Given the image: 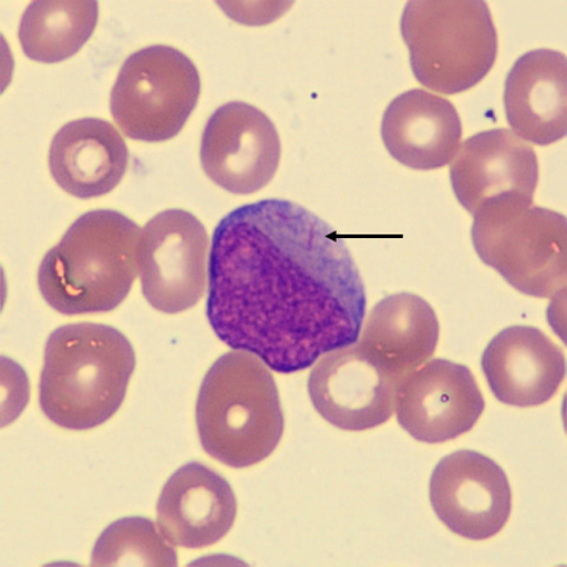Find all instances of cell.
I'll return each mask as SVG.
<instances>
[{
	"mask_svg": "<svg viewBox=\"0 0 567 567\" xmlns=\"http://www.w3.org/2000/svg\"><path fill=\"white\" fill-rule=\"evenodd\" d=\"M486 402L468 368L433 360L401 382L398 420L417 442L441 444L471 432Z\"/></svg>",
	"mask_w": 567,
	"mask_h": 567,
	"instance_id": "cell-12",
	"label": "cell"
},
{
	"mask_svg": "<svg viewBox=\"0 0 567 567\" xmlns=\"http://www.w3.org/2000/svg\"><path fill=\"white\" fill-rule=\"evenodd\" d=\"M141 237L140 226L121 213L82 215L40 265L43 299L65 316L112 312L138 274Z\"/></svg>",
	"mask_w": 567,
	"mask_h": 567,
	"instance_id": "cell-2",
	"label": "cell"
},
{
	"mask_svg": "<svg viewBox=\"0 0 567 567\" xmlns=\"http://www.w3.org/2000/svg\"><path fill=\"white\" fill-rule=\"evenodd\" d=\"M281 144L276 125L261 110L235 102L208 118L200 163L209 179L234 195H251L276 176Z\"/></svg>",
	"mask_w": 567,
	"mask_h": 567,
	"instance_id": "cell-9",
	"label": "cell"
},
{
	"mask_svg": "<svg viewBox=\"0 0 567 567\" xmlns=\"http://www.w3.org/2000/svg\"><path fill=\"white\" fill-rule=\"evenodd\" d=\"M208 235L203 223L183 209H167L144 227L140 245L143 295L167 315L195 307L207 279Z\"/></svg>",
	"mask_w": 567,
	"mask_h": 567,
	"instance_id": "cell-8",
	"label": "cell"
},
{
	"mask_svg": "<svg viewBox=\"0 0 567 567\" xmlns=\"http://www.w3.org/2000/svg\"><path fill=\"white\" fill-rule=\"evenodd\" d=\"M439 332L437 317L427 301L400 292L372 309L359 344L402 382L434 354Z\"/></svg>",
	"mask_w": 567,
	"mask_h": 567,
	"instance_id": "cell-19",
	"label": "cell"
},
{
	"mask_svg": "<svg viewBox=\"0 0 567 567\" xmlns=\"http://www.w3.org/2000/svg\"><path fill=\"white\" fill-rule=\"evenodd\" d=\"M199 94L195 63L169 45H151L124 61L110 96V110L127 138L161 143L181 133Z\"/></svg>",
	"mask_w": 567,
	"mask_h": 567,
	"instance_id": "cell-7",
	"label": "cell"
},
{
	"mask_svg": "<svg viewBox=\"0 0 567 567\" xmlns=\"http://www.w3.org/2000/svg\"><path fill=\"white\" fill-rule=\"evenodd\" d=\"M365 289L342 237L307 208L264 199L213 237L207 318L230 349L290 374L359 341Z\"/></svg>",
	"mask_w": 567,
	"mask_h": 567,
	"instance_id": "cell-1",
	"label": "cell"
},
{
	"mask_svg": "<svg viewBox=\"0 0 567 567\" xmlns=\"http://www.w3.org/2000/svg\"><path fill=\"white\" fill-rule=\"evenodd\" d=\"M435 515L455 535L483 542L508 523L512 491L505 471L473 451H460L439 462L430 480Z\"/></svg>",
	"mask_w": 567,
	"mask_h": 567,
	"instance_id": "cell-11",
	"label": "cell"
},
{
	"mask_svg": "<svg viewBox=\"0 0 567 567\" xmlns=\"http://www.w3.org/2000/svg\"><path fill=\"white\" fill-rule=\"evenodd\" d=\"M95 566H176L177 553L158 526L142 517L118 519L99 537L93 551Z\"/></svg>",
	"mask_w": 567,
	"mask_h": 567,
	"instance_id": "cell-21",
	"label": "cell"
},
{
	"mask_svg": "<svg viewBox=\"0 0 567 567\" xmlns=\"http://www.w3.org/2000/svg\"><path fill=\"white\" fill-rule=\"evenodd\" d=\"M49 164L52 178L69 195L95 198L121 183L130 151L112 124L85 117L62 126L54 135Z\"/></svg>",
	"mask_w": 567,
	"mask_h": 567,
	"instance_id": "cell-18",
	"label": "cell"
},
{
	"mask_svg": "<svg viewBox=\"0 0 567 567\" xmlns=\"http://www.w3.org/2000/svg\"><path fill=\"white\" fill-rule=\"evenodd\" d=\"M401 381L359 343L327 353L308 380L310 400L329 424L364 432L389 422Z\"/></svg>",
	"mask_w": 567,
	"mask_h": 567,
	"instance_id": "cell-10",
	"label": "cell"
},
{
	"mask_svg": "<svg viewBox=\"0 0 567 567\" xmlns=\"http://www.w3.org/2000/svg\"><path fill=\"white\" fill-rule=\"evenodd\" d=\"M451 181L456 199L473 216L503 198L533 200L538 183L535 151L508 130L482 132L455 155Z\"/></svg>",
	"mask_w": 567,
	"mask_h": 567,
	"instance_id": "cell-13",
	"label": "cell"
},
{
	"mask_svg": "<svg viewBox=\"0 0 567 567\" xmlns=\"http://www.w3.org/2000/svg\"><path fill=\"white\" fill-rule=\"evenodd\" d=\"M134 370L133 346L115 328L95 323L60 327L45 343L41 409L61 427L103 425L121 409Z\"/></svg>",
	"mask_w": 567,
	"mask_h": 567,
	"instance_id": "cell-3",
	"label": "cell"
},
{
	"mask_svg": "<svg viewBox=\"0 0 567 567\" xmlns=\"http://www.w3.org/2000/svg\"><path fill=\"white\" fill-rule=\"evenodd\" d=\"M484 377L503 404L535 408L559 391L566 374L563 351L539 329L506 328L487 346L482 357Z\"/></svg>",
	"mask_w": 567,
	"mask_h": 567,
	"instance_id": "cell-14",
	"label": "cell"
},
{
	"mask_svg": "<svg viewBox=\"0 0 567 567\" xmlns=\"http://www.w3.org/2000/svg\"><path fill=\"white\" fill-rule=\"evenodd\" d=\"M236 515L230 484L206 465L188 463L172 475L161 493L157 526L172 545L204 548L230 533Z\"/></svg>",
	"mask_w": 567,
	"mask_h": 567,
	"instance_id": "cell-15",
	"label": "cell"
},
{
	"mask_svg": "<svg viewBox=\"0 0 567 567\" xmlns=\"http://www.w3.org/2000/svg\"><path fill=\"white\" fill-rule=\"evenodd\" d=\"M506 117L512 131L537 145H550L567 133V68L563 53L536 50L520 56L505 85Z\"/></svg>",
	"mask_w": 567,
	"mask_h": 567,
	"instance_id": "cell-17",
	"label": "cell"
},
{
	"mask_svg": "<svg viewBox=\"0 0 567 567\" xmlns=\"http://www.w3.org/2000/svg\"><path fill=\"white\" fill-rule=\"evenodd\" d=\"M196 422L200 444L231 468H249L277 450L284 414L276 380L258 357L226 353L200 386Z\"/></svg>",
	"mask_w": 567,
	"mask_h": 567,
	"instance_id": "cell-4",
	"label": "cell"
},
{
	"mask_svg": "<svg viewBox=\"0 0 567 567\" xmlns=\"http://www.w3.org/2000/svg\"><path fill=\"white\" fill-rule=\"evenodd\" d=\"M472 239L481 260L516 290L553 298L565 290L566 218L533 200L503 198L474 215Z\"/></svg>",
	"mask_w": 567,
	"mask_h": 567,
	"instance_id": "cell-6",
	"label": "cell"
},
{
	"mask_svg": "<svg viewBox=\"0 0 567 567\" xmlns=\"http://www.w3.org/2000/svg\"><path fill=\"white\" fill-rule=\"evenodd\" d=\"M401 34L416 80L435 93H464L497 60L498 34L484 2H410Z\"/></svg>",
	"mask_w": 567,
	"mask_h": 567,
	"instance_id": "cell-5",
	"label": "cell"
},
{
	"mask_svg": "<svg viewBox=\"0 0 567 567\" xmlns=\"http://www.w3.org/2000/svg\"><path fill=\"white\" fill-rule=\"evenodd\" d=\"M381 134L392 158L409 168L433 171L458 153L463 127L450 100L415 89L392 100Z\"/></svg>",
	"mask_w": 567,
	"mask_h": 567,
	"instance_id": "cell-16",
	"label": "cell"
},
{
	"mask_svg": "<svg viewBox=\"0 0 567 567\" xmlns=\"http://www.w3.org/2000/svg\"><path fill=\"white\" fill-rule=\"evenodd\" d=\"M97 21L96 2H34L22 16L18 39L27 58L58 63L84 48Z\"/></svg>",
	"mask_w": 567,
	"mask_h": 567,
	"instance_id": "cell-20",
	"label": "cell"
}]
</instances>
